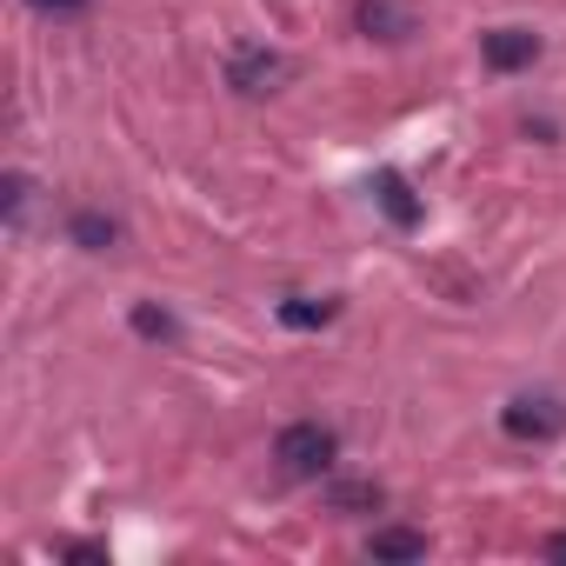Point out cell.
<instances>
[{"mask_svg":"<svg viewBox=\"0 0 566 566\" xmlns=\"http://www.w3.org/2000/svg\"><path fill=\"white\" fill-rule=\"evenodd\" d=\"M334 453H340V440L321 420H294V427H280V440H273V460H280L287 480H321L334 467Z\"/></svg>","mask_w":566,"mask_h":566,"instance_id":"cell-1","label":"cell"},{"mask_svg":"<svg viewBox=\"0 0 566 566\" xmlns=\"http://www.w3.org/2000/svg\"><path fill=\"white\" fill-rule=\"evenodd\" d=\"M500 427H506V440L546 447V440L566 433V400H553V394H513V400L500 407Z\"/></svg>","mask_w":566,"mask_h":566,"instance_id":"cell-2","label":"cell"},{"mask_svg":"<svg viewBox=\"0 0 566 566\" xmlns=\"http://www.w3.org/2000/svg\"><path fill=\"white\" fill-rule=\"evenodd\" d=\"M287 81H294V61L273 54V48H233V61H227L233 94H280Z\"/></svg>","mask_w":566,"mask_h":566,"instance_id":"cell-3","label":"cell"},{"mask_svg":"<svg viewBox=\"0 0 566 566\" xmlns=\"http://www.w3.org/2000/svg\"><path fill=\"white\" fill-rule=\"evenodd\" d=\"M354 21H360V34H367V41H413V34H420L413 0H360Z\"/></svg>","mask_w":566,"mask_h":566,"instance_id":"cell-4","label":"cell"},{"mask_svg":"<svg viewBox=\"0 0 566 566\" xmlns=\"http://www.w3.org/2000/svg\"><path fill=\"white\" fill-rule=\"evenodd\" d=\"M480 54H486L493 74H520V67L539 61V34H533V28H493V34L480 41Z\"/></svg>","mask_w":566,"mask_h":566,"instance_id":"cell-5","label":"cell"},{"mask_svg":"<svg viewBox=\"0 0 566 566\" xmlns=\"http://www.w3.org/2000/svg\"><path fill=\"white\" fill-rule=\"evenodd\" d=\"M273 314H280V327H294V334H314V327H327V321L340 314V301H327V294H321V301H314V294H287V301L273 307Z\"/></svg>","mask_w":566,"mask_h":566,"instance_id":"cell-6","label":"cell"},{"mask_svg":"<svg viewBox=\"0 0 566 566\" xmlns=\"http://www.w3.org/2000/svg\"><path fill=\"white\" fill-rule=\"evenodd\" d=\"M374 193H380V213H387L394 227H420V200H413V187H407V180H400L394 167H387V174L374 180Z\"/></svg>","mask_w":566,"mask_h":566,"instance_id":"cell-7","label":"cell"},{"mask_svg":"<svg viewBox=\"0 0 566 566\" xmlns=\"http://www.w3.org/2000/svg\"><path fill=\"white\" fill-rule=\"evenodd\" d=\"M367 553L374 559H427V533H413V526H374Z\"/></svg>","mask_w":566,"mask_h":566,"instance_id":"cell-8","label":"cell"},{"mask_svg":"<svg viewBox=\"0 0 566 566\" xmlns=\"http://www.w3.org/2000/svg\"><path fill=\"white\" fill-rule=\"evenodd\" d=\"M67 233H74V247L107 253V247L120 240V220H107V213H94V207H87V213H74V220H67Z\"/></svg>","mask_w":566,"mask_h":566,"instance_id":"cell-9","label":"cell"},{"mask_svg":"<svg viewBox=\"0 0 566 566\" xmlns=\"http://www.w3.org/2000/svg\"><path fill=\"white\" fill-rule=\"evenodd\" d=\"M327 506L334 513H380V486L374 480H340V486H327Z\"/></svg>","mask_w":566,"mask_h":566,"instance_id":"cell-10","label":"cell"},{"mask_svg":"<svg viewBox=\"0 0 566 566\" xmlns=\"http://www.w3.org/2000/svg\"><path fill=\"white\" fill-rule=\"evenodd\" d=\"M134 334H140V340H174L180 327H174L160 307H134Z\"/></svg>","mask_w":566,"mask_h":566,"instance_id":"cell-11","label":"cell"},{"mask_svg":"<svg viewBox=\"0 0 566 566\" xmlns=\"http://www.w3.org/2000/svg\"><path fill=\"white\" fill-rule=\"evenodd\" d=\"M28 200H34V180H28V174H8V220H14V227L28 220Z\"/></svg>","mask_w":566,"mask_h":566,"instance_id":"cell-12","label":"cell"},{"mask_svg":"<svg viewBox=\"0 0 566 566\" xmlns=\"http://www.w3.org/2000/svg\"><path fill=\"white\" fill-rule=\"evenodd\" d=\"M34 8H41V14H81L87 0H34Z\"/></svg>","mask_w":566,"mask_h":566,"instance_id":"cell-13","label":"cell"},{"mask_svg":"<svg viewBox=\"0 0 566 566\" xmlns=\"http://www.w3.org/2000/svg\"><path fill=\"white\" fill-rule=\"evenodd\" d=\"M539 553H546V559H566V533H553V539H546Z\"/></svg>","mask_w":566,"mask_h":566,"instance_id":"cell-14","label":"cell"}]
</instances>
